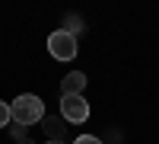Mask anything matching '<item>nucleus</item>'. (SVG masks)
<instances>
[{
    "instance_id": "1",
    "label": "nucleus",
    "mask_w": 159,
    "mask_h": 144,
    "mask_svg": "<svg viewBox=\"0 0 159 144\" xmlns=\"http://www.w3.org/2000/svg\"><path fill=\"white\" fill-rule=\"evenodd\" d=\"M10 115H13V122L16 125H35V122H42L45 119V102L38 99L35 93H22L10 102Z\"/></svg>"
},
{
    "instance_id": "2",
    "label": "nucleus",
    "mask_w": 159,
    "mask_h": 144,
    "mask_svg": "<svg viewBox=\"0 0 159 144\" xmlns=\"http://www.w3.org/2000/svg\"><path fill=\"white\" fill-rule=\"evenodd\" d=\"M48 51L54 61H73L76 58V38L67 35L64 29H57V32L48 35Z\"/></svg>"
},
{
    "instance_id": "3",
    "label": "nucleus",
    "mask_w": 159,
    "mask_h": 144,
    "mask_svg": "<svg viewBox=\"0 0 159 144\" xmlns=\"http://www.w3.org/2000/svg\"><path fill=\"white\" fill-rule=\"evenodd\" d=\"M61 119L70 125H83L89 119V102L83 96H61Z\"/></svg>"
},
{
    "instance_id": "4",
    "label": "nucleus",
    "mask_w": 159,
    "mask_h": 144,
    "mask_svg": "<svg viewBox=\"0 0 159 144\" xmlns=\"http://www.w3.org/2000/svg\"><path fill=\"white\" fill-rule=\"evenodd\" d=\"M83 90H86L83 71H70L67 77H61V96H83Z\"/></svg>"
},
{
    "instance_id": "5",
    "label": "nucleus",
    "mask_w": 159,
    "mask_h": 144,
    "mask_svg": "<svg viewBox=\"0 0 159 144\" xmlns=\"http://www.w3.org/2000/svg\"><path fill=\"white\" fill-rule=\"evenodd\" d=\"M42 128H45L48 141H64V132H67V122H64V119H57V115H45V119H42Z\"/></svg>"
},
{
    "instance_id": "6",
    "label": "nucleus",
    "mask_w": 159,
    "mask_h": 144,
    "mask_svg": "<svg viewBox=\"0 0 159 144\" xmlns=\"http://www.w3.org/2000/svg\"><path fill=\"white\" fill-rule=\"evenodd\" d=\"M64 32L67 35H80V32H86V22H83V16H80V13H67V16H64Z\"/></svg>"
},
{
    "instance_id": "7",
    "label": "nucleus",
    "mask_w": 159,
    "mask_h": 144,
    "mask_svg": "<svg viewBox=\"0 0 159 144\" xmlns=\"http://www.w3.org/2000/svg\"><path fill=\"white\" fill-rule=\"evenodd\" d=\"M7 132H10L13 138H16V144L29 138V128H25V125H16V122H10V128H7Z\"/></svg>"
},
{
    "instance_id": "8",
    "label": "nucleus",
    "mask_w": 159,
    "mask_h": 144,
    "mask_svg": "<svg viewBox=\"0 0 159 144\" xmlns=\"http://www.w3.org/2000/svg\"><path fill=\"white\" fill-rule=\"evenodd\" d=\"M10 122H13V115H10V106L3 99H0V128H10Z\"/></svg>"
},
{
    "instance_id": "9",
    "label": "nucleus",
    "mask_w": 159,
    "mask_h": 144,
    "mask_svg": "<svg viewBox=\"0 0 159 144\" xmlns=\"http://www.w3.org/2000/svg\"><path fill=\"white\" fill-rule=\"evenodd\" d=\"M73 144H102V138H96V135H80Z\"/></svg>"
},
{
    "instance_id": "10",
    "label": "nucleus",
    "mask_w": 159,
    "mask_h": 144,
    "mask_svg": "<svg viewBox=\"0 0 159 144\" xmlns=\"http://www.w3.org/2000/svg\"><path fill=\"white\" fill-rule=\"evenodd\" d=\"M19 144H35V141H32V138H25V141H19Z\"/></svg>"
},
{
    "instance_id": "11",
    "label": "nucleus",
    "mask_w": 159,
    "mask_h": 144,
    "mask_svg": "<svg viewBox=\"0 0 159 144\" xmlns=\"http://www.w3.org/2000/svg\"><path fill=\"white\" fill-rule=\"evenodd\" d=\"M45 144H64V141H45Z\"/></svg>"
}]
</instances>
